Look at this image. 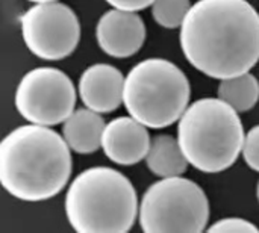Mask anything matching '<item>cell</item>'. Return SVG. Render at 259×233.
Listing matches in <instances>:
<instances>
[{
	"instance_id": "1",
	"label": "cell",
	"mask_w": 259,
	"mask_h": 233,
	"mask_svg": "<svg viewBox=\"0 0 259 233\" xmlns=\"http://www.w3.org/2000/svg\"><path fill=\"white\" fill-rule=\"evenodd\" d=\"M188 62L212 79L249 73L259 61V14L247 0H199L181 24Z\"/></svg>"
},
{
	"instance_id": "2",
	"label": "cell",
	"mask_w": 259,
	"mask_h": 233,
	"mask_svg": "<svg viewBox=\"0 0 259 233\" xmlns=\"http://www.w3.org/2000/svg\"><path fill=\"white\" fill-rule=\"evenodd\" d=\"M70 146L58 132L26 124L8 133L0 144V182L15 199L42 202L67 185L73 161Z\"/></svg>"
},
{
	"instance_id": "3",
	"label": "cell",
	"mask_w": 259,
	"mask_h": 233,
	"mask_svg": "<svg viewBox=\"0 0 259 233\" xmlns=\"http://www.w3.org/2000/svg\"><path fill=\"white\" fill-rule=\"evenodd\" d=\"M140 212L137 191L117 170L93 167L82 171L65 196V214L79 233H124Z\"/></svg>"
},
{
	"instance_id": "4",
	"label": "cell",
	"mask_w": 259,
	"mask_h": 233,
	"mask_svg": "<svg viewBox=\"0 0 259 233\" xmlns=\"http://www.w3.org/2000/svg\"><path fill=\"white\" fill-rule=\"evenodd\" d=\"M238 114L220 97L200 99L185 109L178 124V141L196 170L222 173L235 164L246 139Z\"/></svg>"
},
{
	"instance_id": "5",
	"label": "cell",
	"mask_w": 259,
	"mask_h": 233,
	"mask_svg": "<svg viewBox=\"0 0 259 233\" xmlns=\"http://www.w3.org/2000/svg\"><path fill=\"white\" fill-rule=\"evenodd\" d=\"M123 103L131 117L146 127L176 123L190 103V82L173 62L150 58L138 62L124 79Z\"/></svg>"
},
{
	"instance_id": "6",
	"label": "cell",
	"mask_w": 259,
	"mask_h": 233,
	"mask_svg": "<svg viewBox=\"0 0 259 233\" xmlns=\"http://www.w3.org/2000/svg\"><path fill=\"white\" fill-rule=\"evenodd\" d=\"M138 214L147 233H199L206 229L209 202L196 182L181 176L162 177L144 193Z\"/></svg>"
},
{
	"instance_id": "7",
	"label": "cell",
	"mask_w": 259,
	"mask_h": 233,
	"mask_svg": "<svg viewBox=\"0 0 259 233\" xmlns=\"http://www.w3.org/2000/svg\"><path fill=\"white\" fill-rule=\"evenodd\" d=\"M15 106L29 123L56 126L73 114L76 89L64 71L39 67L21 77L15 91Z\"/></svg>"
},
{
	"instance_id": "8",
	"label": "cell",
	"mask_w": 259,
	"mask_h": 233,
	"mask_svg": "<svg viewBox=\"0 0 259 233\" xmlns=\"http://www.w3.org/2000/svg\"><path fill=\"white\" fill-rule=\"evenodd\" d=\"M20 23L27 49L46 61L70 56L80 39L79 20L74 11L64 3H36L20 17Z\"/></svg>"
},
{
	"instance_id": "9",
	"label": "cell",
	"mask_w": 259,
	"mask_h": 233,
	"mask_svg": "<svg viewBox=\"0 0 259 233\" xmlns=\"http://www.w3.org/2000/svg\"><path fill=\"white\" fill-rule=\"evenodd\" d=\"M146 24L135 11L111 9L105 12L96 27L100 49L112 58L135 55L146 41Z\"/></svg>"
},
{
	"instance_id": "10",
	"label": "cell",
	"mask_w": 259,
	"mask_h": 233,
	"mask_svg": "<svg viewBox=\"0 0 259 233\" xmlns=\"http://www.w3.org/2000/svg\"><path fill=\"white\" fill-rule=\"evenodd\" d=\"M150 143L144 124L134 117H118L106 124L102 149L109 161L118 165H134L147 156Z\"/></svg>"
},
{
	"instance_id": "11",
	"label": "cell",
	"mask_w": 259,
	"mask_h": 233,
	"mask_svg": "<svg viewBox=\"0 0 259 233\" xmlns=\"http://www.w3.org/2000/svg\"><path fill=\"white\" fill-rule=\"evenodd\" d=\"M124 76L109 64L88 67L79 79V96L83 105L99 114L115 111L123 102Z\"/></svg>"
},
{
	"instance_id": "12",
	"label": "cell",
	"mask_w": 259,
	"mask_h": 233,
	"mask_svg": "<svg viewBox=\"0 0 259 233\" xmlns=\"http://www.w3.org/2000/svg\"><path fill=\"white\" fill-rule=\"evenodd\" d=\"M105 121L99 112L87 108L74 111L62 127V136L70 149L80 155H88L102 147Z\"/></svg>"
},
{
	"instance_id": "13",
	"label": "cell",
	"mask_w": 259,
	"mask_h": 233,
	"mask_svg": "<svg viewBox=\"0 0 259 233\" xmlns=\"http://www.w3.org/2000/svg\"><path fill=\"white\" fill-rule=\"evenodd\" d=\"M146 164L155 176L175 177L184 174L190 162L187 161L178 138L159 135L150 143Z\"/></svg>"
},
{
	"instance_id": "14",
	"label": "cell",
	"mask_w": 259,
	"mask_h": 233,
	"mask_svg": "<svg viewBox=\"0 0 259 233\" xmlns=\"http://www.w3.org/2000/svg\"><path fill=\"white\" fill-rule=\"evenodd\" d=\"M219 97L229 103L237 112H247L259 100L258 79L250 73L222 79Z\"/></svg>"
},
{
	"instance_id": "15",
	"label": "cell",
	"mask_w": 259,
	"mask_h": 233,
	"mask_svg": "<svg viewBox=\"0 0 259 233\" xmlns=\"http://www.w3.org/2000/svg\"><path fill=\"white\" fill-rule=\"evenodd\" d=\"M190 9V0H155L152 5V15L159 26L175 29L184 23Z\"/></svg>"
},
{
	"instance_id": "16",
	"label": "cell",
	"mask_w": 259,
	"mask_h": 233,
	"mask_svg": "<svg viewBox=\"0 0 259 233\" xmlns=\"http://www.w3.org/2000/svg\"><path fill=\"white\" fill-rule=\"evenodd\" d=\"M208 230L225 233H259V229L255 224L243 218H223L208 227Z\"/></svg>"
},
{
	"instance_id": "17",
	"label": "cell",
	"mask_w": 259,
	"mask_h": 233,
	"mask_svg": "<svg viewBox=\"0 0 259 233\" xmlns=\"http://www.w3.org/2000/svg\"><path fill=\"white\" fill-rule=\"evenodd\" d=\"M243 156L246 164L259 173V124L252 127L246 135L243 146Z\"/></svg>"
},
{
	"instance_id": "18",
	"label": "cell",
	"mask_w": 259,
	"mask_h": 233,
	"mask_svg": "<svg viewBox=\"0 0 259 233\" xmlns=\"http://www.w3.org/2000/svg\"><path fill=\"white\" fill-rule=\"evenodd\" d=\"M111 6L123 11H141L147 6H152L155 0H106Z\"/></svg>"
},
{
	"instance_id": "19",
	"label": "cell",
	"mask_w": 259,
	"mask_h": 233,
	"mask_svg": "<svg viewBox=\"0 0 259 233\" xmlns=\"http://www.w3.org/2000/svg\"><path fill=\"white\" fill-rule=\"evenodd\" d=\"M29 2H33V3H47V2H58V0H29Z\"/></svg>"
},
{
	"instance_id": "20",
	"label": "cell",
	"mask_w": 259,
	"mask_h": 233,
	"mask_svg": "<svg viewBox=\"0 0 259 233\" xmlns=\"http://www.w3.org/2000/svg\"><path fill=\"white\" fill-rule=\"evenodd\" d=\"M256 196H258V202H259V183H258V190H256Z\"/></svg>"
}]
</instances>
